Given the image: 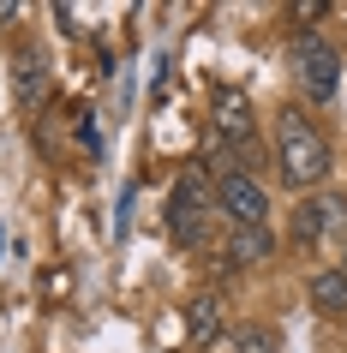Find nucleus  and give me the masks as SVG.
Listing matches in <instances>:
<instances>
[{
  "label": "nucleus",
  "mask_w": 347,
  "mask_h": 353,
  "mask_svg": "<svg viewBox=\"0 0 347 353\" xmlns=\"http://www.w3.org/2000/svg\"><path fill=\"white\" fill-rule=\"evenodd\" d=\"M311 305L329 312V317L347 312V276H341V270H317V276H311Z\"/></svg>",
  "instance_id": "6e6552de"
},
{
  "label": "nucleus",
  "mask_w": 347,
  "mask_h": 353,
  "mask_svg": "<svg viewBox=\"0 0 347 353\" xmlns=\"http://www.w3.org/2000/svg\"><path fill=\"white\" fill-rule=\"evenodd\" d=\"M210 192H204V174L192 168V174H180V186H174V198H168V234L180 245H204V228H210Z\"/></svg>",
  "instance_id": "f03ea898"
},
{
  "label": "nucleus",
  "mask_w": 347,
  "mask_h": 353,
  "mask_svg": "<svg viewBox=\"0 0 347 353\" xmlns=\"http://www.w3.org/2000/svg\"><path fill=\"white\" fill-rule=\"evenodd\" d=\"M12 96H19L24 108H42V96H48V72H42V54H19V66H12Z\"/></svg>",
  "instance_id": "0eeeda50"
},
{
  "label": "nucleus",
  "mask_w": 347,
  "mask_h": 353,
  "mask_svg": "<svg viewBox=\"0 0 347 353\" xmlns=\"http://www.w3.org/2000/svg\"><path fill=\"white\" fill-rule=\"evenodd\" d=\"M335 216H341V198H317V204H299V216H293V240L299 245H317L335 228Z\"/></svg>",
  "instance_id": "423d86ee"
},
{
  "label": "nucleus",
  "mask_w": 347,
  "mask_h": 353,
  "mask_svg": "<svg viewBox=\"0 0 347 353\" xmlns=\"http://www.w3.org/2000/svg\"><path fill=\"white\" fill-rule=\"evenodd\" d=\"M186 323H192L198 341H216V335H221V299L216 294H198L192 305H186Z\"/></svg>",
  "instance_id": "1a4fd4ad"
},
{
  "label": "nucleus",
  "mask_w": 347,
  "mask_h": 353,
  "mask_svg": "<svg viewBox=\"0 0 347 353\" xmlns=\"http://www.w3.org/2000/svg\"><path fill=\"white\" fill-rule=\"evenodd\" d=\"M264 258H270V234H264V228H234L228 263H264Z\"/></svg>",
  "instance_id": "9d476101"
},
{
  "label": "nucleus",
  "mask_w": 347,
  "mask_h": 353,
  "mask_svg": "<svg viewBox=\"0 0 347 353\" xmlns=\"http://www.w3.org/2000/svg\"><path fill=\"white\" fill-rule=\"evenodd\" d=\"M275 162H281V180H288L293 192H306V186H317L329 174V144H324V132L311 126L306 114H281L275 120Z\"/></svg>",
  "instance_id": "f257e3e1"
},
{
  "label": "nucleus",
  "mask_w": 347,
  "mask_h": 353,
  "mask_svg": "<svg viewBox=\"0 0 347 353\" xmlns=\"http://www.w3.org/2000/svg\"><path fill=\"white\" fill-rule=\"evenodd\" d=\"M293 60H299V78H306V90L311 96H329L335 90V72H341V54L329 48L317 30H306L299 37V48H293Z\"/></svg>",
  "instance_id": "39448f33"
},
{
  "label": "nucleus",
  "mask_w": 347,
  "mask_h": 353,
  "mask_svg": "<svg viewBox=\"0 0 347 353\" xmlns=\"http://www.w3.org/2000/svg\"><path fill=\"white\" fill-rule=\"evenodd\" d=\"M216 198H221V210H228V222H234V228H264V222H270V192L257 186L252 174H239V168L221 174Z\"/></svg>",
  "instance_id": "7ed1b4c3"
},
{
  "label": "nucleus",
  "mask_w": 347,
  "mask_h": 353,
  "mask_svg": "<svg viewBox=\"0 0 347 353\" xmlns=\"http://www.w3.org/2000/svg\"><path fill=\"white\" fill-rule=\"evenodd\" d=\"M234 353H275V330H264V323L239 330V335H234Z\"/></svg>",
  "instance_id": "9b49d317"
},
{
  "label": "nucleus",
  "mask_w": 347,
  "mask_h": 353,
  "mask_svg": "<svg viewBox=\"0 0 347 353\" xmlns=\"http://www.w3.org/2000/svg\"><path fill=\"white\" fill-rule=\"evenodd\" d=\"M66 288H72L66 270H48V276H42V294H48V299H66Z\"/></svg>",
  "instance_id": "f8f14e48"
},
{
  "label": "nucleus",
  "mask_w": 347,
  "mask_h": 353,
  "mask_svg": "<svg viewBox=\"0 0 347 353\" xmlns=\"http://www.w3.org/2000/svg\"><path fill=\"white\" fill-rule=\"evenodd\" d=\"M6 19H19V6H12V0H0V24Z\"/></svg>",
  "instance_id": "ddd939ff"
},
{
  "label": "nucleus",
  "mask_w": 347,
  "mask_h": 353,
  "mask_svg": "<svg viewBox=\"0 0 347 353\" xmlns=\"http://www.w3.org/2000/svg\"><path fill=\"white\" fill-rule=\"evenodd\" d=\"M341 276H347V258H341Z\"/></svg>",
  "instance_id": "4468645a"
},
{
  "label": "nucleus",
  "mask_w": 347,
  "mask_h": 353,
  "mask_svg": "<svg viewBox=\"0 0 347 353\" xmlns=\"http://www.w3.org/2000/svg\"><path fill=\"white\" fill-rule=\"evenodd\" d=\"M210 126H216V138H228V144H252V126H257L252 96L234 90V84H221L216 102H210Z\"/></svg>",
  "instance_id": "20e7f679"
}]
</instances>
